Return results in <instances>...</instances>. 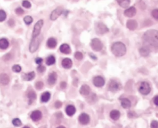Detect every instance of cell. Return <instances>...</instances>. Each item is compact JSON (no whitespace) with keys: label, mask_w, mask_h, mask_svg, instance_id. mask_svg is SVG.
Wrapping results in <instances>:
<instances>
[{"label":"cell","mask_w":158,"mask_h":128,"mask_svg":"<svg viewBox=\"0 0 158 128\" xmlns=\"http://www.w3.org/2000/svg\"><path fill=\"white\" fill-rule=\"evenodd\" d=\"M152 16L156 20H158V9H154L151 12Z\"/></svg>","instance_id":"cell-39"},{"label":"cell","mask_w":158,"mask_h":128,"mask_svg":"<svg viewBox=\"0 0 158 128\" xmlns=\"http://www.w3.org/2000/svg\"><path fill=\"white\" fill-rule=\"evenodd\" d=\"M15 12L17 15H22L24 14V11L21 7H18L15 10Z\"/></svg>","instance_id":"cell-37"},{"label":"cell","mask_w":158,"mask_h":128,"mask_svg":"<svg viewBox=\"0 0 158 128\" xmlns=\"http://www.w3.org/2000/svg\"><path fill=\"white\" fill-rule=\"evenodd\" d=\"M27 97L29 99V104H31L37 99V95L35 92L33 90L30 91L27 94Z\"/></svg>","instance_id":"cell-26"},{"label":"cell","mask_w":158,"mask_h":128,"mask_svg":"<svg viewBox=\"0 0 158 128\" xmlns=\"http://www.w3.org/2000/svg\"><path fill=\"white\" fill-rule=\"evenodd\" d=\"M139 52L140 55H142V57H147L149 55V53H150V49L148 48L146 46H143L142 48H140L139 50Z\"/></svg>","instance_id":"cell-21"},{"label":"cell","mask_w":158,"mask_h":128,"mask_svg":"<svg viewBox=\"0 0 158 128\" xmlns=\"http://www.w3.org/2000/svg\"><path fill=\"white\" fill-rule=\"evenodd\" d=\"M67 86V83L65 82H62L60 84V87L62 89H64L66 88Z\"/></svg>","instance_id":"cell-44"},{"label":"cell","mask_w":158,"mask_h":128,"mask_svg":"<svg viewBox=\"0 0 158 128\" xmlns=\"http://www.w3.org/2000/svg\"><path fill=\"white\" fill-rule=\"evenodd\" d=\"M59 50L62 53L64 54H69L71 52V49L70 46L67 44H62L60 47H59Z\"/></svg>","instance_id":"cell-18"},{"label":"cell","mask_w":158,"mask_h":128,"mask_svg":"<svg viewBox=\"0 0 158 128\" xmlns=\"http://www.w3.org/2000/svg\"><path fill=\"white\" fill-rule=\"evenodd\" d=\"M111 51L115 56L117 57H121L126 53L127 49L125 44L122 42H117L113 44Z\"/></svg>","instance_id":"cell-2"},{"label":"cell","mask_w":158,"mask_h":128,"mask_svg":"<svg viewBox=\"0 0 158 128\" xmlns=\"http://www.w3.org/2000/svg\"><path fill=\"white\" fill-rule=\"evenodd\" d=\"M75 112H76V109L74 105H69L67 106V107L66 109V112L68 116H70V117L73 116V115L75 114Z\"/></svg>","instance_id":"cell-20"},{"label":"cell","mask_w":158,"mask_h":128,"mask_svg":"<svg viewBox=\"0 0 158 128\" xmlns=\"http://www.w3.org/2000/svg\"><path fill=\"white\" fill-rule=\"evenodd\" d=\"M90 45L92 49L93 50L96 51V52H99L103 48V44L102 43V42L99 39H97V38H95V39L92 40Z\"/></svg>","instance_id":"cell-5"},{"label":"cell","mask_w":158,"mask_h":128,"mask_svg":"<svg viewBox=\"0 0 158 128\" xmlns=\"http://www.w3.org/2000/svg\"><path fill=\"white\" fill-rule=\"evenodd\" d=\"M139 91L143 95H147L151 91V87L149 84L146 82L141 83L139 87Z\"/></svg>","instance_id":"cell-6"},{"label":"cell","mask_w":158,"mask_h":128,"mask_svg":"<svg viewBox=\"0 0 158 128\" xmlns=\"http://www.w3.org/2000/svg\"><path fill=\"white\" fill-rule=\"evenodd\" d=\"M62 102L61 101H56V102H55V104H54V106H55V107L57 108V109H59V108H60L61 107V106H62Z\"/></svg>","instance_id":"cell-42"},{"label":"cell","mask_w":158,"mask_h":128,"mask_svg":"<svg viewBox=\"0 0 158 128\" xmlns=\"http://www.w3.org/2000/svg\"><path fill=\"white\" fill-rule=\"evenodd\" d=\"M138 23L136 22V21L135 20H128L127 22V27L132 31L135 30L137 28Z\"/></svg>","instance_id":"cell-14"},{"label":"cell","mask_w":158,"mask_h":128,"mask_svg":"<svg viewBox=\"0 0 158 128\" xmlns=\"http://www.w3.org/2000/svg\"><path fill=\"white\" fill-rule=\"evenodd\" d=\"M22 6L24 7L27 8V9H29V8L31 7L32 5H31V3H30L28 1H23V2H22Z\"/></svg>","instance_id":"cell-38"},{"label":"cell","mask_w":158,"mask_h":128,"mask_svg":"<svg viewBox=\"0 0 158 128\" xmlns=\"http://www.w3.org/2000/svg\"><path fill=\"white\" fill-rule=\"evenodd\" d=\"M12 70L14 72L18 73V72H20L21 71V70H22V67H21L19 65H15L12 66Z\"/></svg>","instance_id":"cell-34"},{"label":"cell","mask_w":158,"mask_h":128,"mask_svg":"<svg viewBox=\"0 0 158 128\" xmlns=\"http://www.w3.org/2000/svg\"><path fill=\"white\" fill-rule=\"evenodd\" d=\"M23 128H30V127H28V126H25V127H24Z\"/></svg>","instance_id":"cell-49"},{"label":"cell","mask_w":158,"mask_h":128,"mask_svg":"<svg viewBox=\"0 0 158 128\" xmlns=\"http://www.w3.org/2000/svg\"><path fill=\"white\" fill-rule=\"evenodd\" d=\"M31 118L33 121H38L42 118V113L40 110H35L31 113Z\"/></svg>","instance_id":"cell-12"},{"label":"cell","mask_w":158,"mask_h":128,"mask_svg":"<svg viewBox=\"0 0 158 128\" xmlns=\"http://www.w3.org/2000/svg\"><path fill=\"white\" fill-rule=\"evenodd\" d=\"M95 30L97 33L103 35L109 31V29L103 23L98 22L95 25Z\"/></svg>","instance_id":"cell-7"},{"label":"cell","mask_w":158,"mask_h":128,"mask_svg":"<svg viewBox=\"0 0 158 128\" xmlns=\"http://www.w3.org/2000/svg\"><path fill=\"white\" fill-rule=\"evenodd\" d=\"M57 128H66L64 126H59Z\"/></svg>","instance_id":"cell-48"},{"label":"cell","mask_w":158,"mask_h":128,"mask_svg":"<svg viewBox=\"0 0 158 128\" xmlns=\"http://www.w3.org/2000/svg\"><path fill=\"white\" fill-rule=\"evenodd\" d=\"M90 57H91V58H93L94 59H96L97 58L96 57H95V56H94V55L93 54H91V53H90Z\"/></svg>","instance_id":"cell-47"},{"label":"cell","mask_w":158,"mask_h":128,"mask_svg":"<svg viewBox=\"0 0 158 128\" xmlns=\"http://www.w3.org/2000/svg\"><path fill=\"white\" fill-rule=\"evenodd\" d=\"M80 93L83 96H87L90 93V88L87 85H83L80 89Z\"/></svg>","instance_id":"cell-17"},{"label":"cell","mask_w":158,"mask_h":128,"mask_svg":"<svg viewBox=\"0 0 158 128\" xmlns=\"http://www.w3.org/2000/svg\"><path fill=\"white\" fill-rule=\"evenodd\" d=\"M44 86V84L41 81H38L36 83H35V88L38 89V90H41V89L43 88Z\"/></svg>","instance_id":"cell-35"},{"label":"cell","mask_w":158,"mask_h":128,"mask_svg":"<svg viewBox=\"0 0 158 128\" xmlns=\"http://www.w3.org/2000/svg\"><path fill=\"white\" fill-rule=\"evenodd\" d=\"M50 97H51V94L48 91L45 92L42 94V95L41 96V101L43 102H47L50 100Z\"/></svg>","instance_id":"cell-29"},{"label":"cell","mask_w":158,"mask_h":128,"mask_svg":"<svg viewBox=\"0 0 158 128\" xmlns=\"http://www.w3.org/2000/svg\"><path fill=\"white\" fill-rule=\"evenodd\" d=\"M143 39L145 46L158 49V31L155 29L147 31L144 33Z\"/></svg>","instance_id":"cell-1"},{"label":"cell","mask_w":158,"mask_h":128,"mask_svg":"<svg viewBox=\"0 0 158 128\" xmlns=\"http://www.w3.org/2000/svg\"><path fill=\"white\" fill-rule=\"evenodd\" d=\"M57 45V41L54 37H50L47 41V46L50 49H54Z\"/></svg>","instance_id":"cell-23"},{"label":"cell","mask_w":158,"mask_h":128,"mask_svg":"<svg viewBox=\"0 0 158 128\" xmlns=\"http://www.w3.org/2000/svg\"><path fill=\"white\" fill-rule=\"evenodd\" d=\"M58 78L57 74L55 72H52L51 74H50L48 79V83L50 85H53L56 83Z\"/></svg>","instance_id":"cell-15"},{"label":"cell","mask_w":158,"mask_h":128,"mask_svg":"<svg viewBox=\"0 0 158 128\" xmlns=\"http://www.w3.org/2000/svg\"><path fill=\"white\" fill-rule=\"evenodd\" d=\"M8 23H9V26L11 27H13L14 25V21L12 20V19H11L9 20V22H8Z\"/></svg>","instance_id":"cell-46"},{"label":"cell","mask_w":158,"mask_h":128,"mask_svg":"<svg viewBox=\"0 0 158 128\" xmlns=\"http://www.w3.org/2000/svg\"><path fill=\"white\" fill-rule=\"evenodd\" d=\"M9 47V41L6 38H2L0 39V49L6 50Z\"/></svg>","instance_id":"cell-24"},{"label":"cell","mask_w":158,"mask_h":128,"mask_svg":"<svg viewBox=\"0 0 158 128\" xmlns=\"http://www.w3.org/2000/svg\"><path fill=\"white\" fill-rule=\"evenodd\" d=\"M121 117V113L117 110H113L110 112V117L113 120H117Z\"/></svg>","instance_id":"cell-25"},{"label":"cell","mask_w":158,"mask_h":128,"mask_svg":"<svg viewBox=\"0 0 158 128\" xmlns=\"http://www.w3.org/2000/svg\"><path fill=\"white\" fill-rule=\"evenodd\" d=\"M6 19V13L5 11L0 10V22L5 21Z\"/></svg>","instance_id":"cell-32"},{"label":"cell","mask_w":158,"mask_h":128,"mask_svg":"<svg viewBox=\"0 0 158 128\" xmlns=\"http://www.w3.org/2000/svg\"><path fill=\"white\" fill-rule=\"evenodd\" d=\"M35 62H36V63L37 64V65H41V64L42 62H43V59H42L41 58H39V57L35 59Z\"/></svg>","instance_id":"cell-43"},{"label":"cell","mask_w":158,"mask_h":128,"mask_svg":"<svg viewBox=\"0 0 158 128\" xmlns=\"http://www.w3.org/2000/svg\"><path fill=\"white\" fill-rule=\"evenodd\" d=\"M62 66L65 69H69L72 66V61L70 58H64L62 61Z\"/></svg>","instance_id":"cell-19"},{"label":"cell","mask_w":158,"mask_h":128,"mask_svg":"<svg viewBox=\"0 0 158 128\" xmlns=\"http://www.w3.org/2000/svg\"><path fill=\"white\" fill-rule=\"evenodd\" d=\"M79 121L80 124L83 125H86L90 122V117L89 115L85 113H82L80 114L79 117Z\"/></svg>","instance_id":"cell-11"},{"label":"cell","mask_w":158,"mask_h":128,"mask_svg":"<svg viewBox=\"0 0 158 128\" xmlns=\"http://www.w3.org/2000/svg\"><path fill=\"white\" fill-rule=\"evenodd\" d=\"M24 21L25 23V24L28 25H31L33 22V19L31 16L27 15L24 18Z\"/></svg>","instance_id":"cell-31"},{"label":"cell","mask_w":158,"mask_h":128,"mask_svg":"<svg viewBox=\"0 0 158 128\" xmlns=\"http://www.w3.org/2000/svg\"><path fill=\"white\" fill-rule=\"evenodd\" d=\"M151 128H158V121L156 120H153L151 123Z\"/></svg>","instance_id":"cell-41"},{"label":"cell","mask_w":158,"mask_h":128,"mask_svg":"<svg viewBox=\"0 0 158 128\" xmlns=\"http://www.w3.org/2000/svg\"><path fill=\"white\" fill-rule=\"evenodd\" d=\"M35 77V74L33 71L28 72V73L27 74H24L22 75V78L24 80L26 81H31Z\"/></svg>","instance_id":"cell-22"},{"label":"cell","mask_w":158,"mask_h":128,"mask_svg":"<svg viewBox=\"0 0 158 128\" xmlns=\"http://www.w3.org/2000/svg\"><path fill=\"white\" fill-rule=\"evenodd\" d=\"M154 103L157 106H158V96H156L154 98Z\"/></svg>","instance_id":"cell-45"},{"label":"cell","mask_w":158,"mask_h":128,"mask_svg":"<svg viewBox=\"0 0 158 128\" xmlns=\"http://www.w3.org/2000/svg\"><path fill=\"white\" fill-rule=\"evenodd\" d=\"M9 77L5 73L0 74V83L3 85H7L9 83Z\"/></svg>","instance_id":"cell-16"},{"label":"cell","mask_w":158,"mask_h":128,"mask_svg":"<svg viewBox=\"0 0 158 128\" xmlns=\"http://www.w3.org/2000/svg\"><path fill=\"white\" fill-rule=\"evenodd\" d=\"M75 58L77 59H78V60H81V59H82L83 58V54L80 52H77L75 53Z\"/></svg>","instance_id":"cell-36"},{"label":"cell","mask_w":158,"mask_h":128,"mask_svg":"<svg viewBox=\"0 0 158 128\" xmlns=\"http://www.w3.org/2000/svg\"><path fill=\"white\" fill-rule=\"evenodd\" d=\"M43 23H44L43 20L42 19L38 20V22L36 23L35 26H34V27H33V29L32 38H35L38 36H39L41 29L43 26Z\"/></svg>","instance_id":"cell-4"},{"label":"cell","mask_w":158,"mask_h":128,"mask_svg":"<svg viewBox=\"0 0 158 128\" xmlns=\"http://www.w3.org/2000/svg\"><path fill=\"white\" fill-rule=\"evenodd\" d=\"M121 105L123 108L129 109L131 106V102L127 98H123L121 100Z\"/></svg>","instance_id":"cell-27"},{"label":"cell","mask_w":158,"mask_h":128,"mask_svg":"<svg viewBox=\"0 0 158 128\" xmlns=\"http://www.w3.org/2000/svg\"><path fill=\"white\" fill-rule=\"evenodd\" d=\"M56 62V58L53 56V55H50L46 59V63L47 65L48 66H51L54 65V64Z\"/></svg>","instance_id":"cell-30"},{"label":"cell","mask_w":158,"mask_h":128,"mask_svg":"<svg viewBox=\"0 0 158 128\" xmlns=\"http://www.w3.org/2000/svg\"><path fill=\"white\" fill-rule=\"evenodd\" d=\"M109 89L112 92H116L121 88V85L117 81L112 80L109 83Z\"/></svg>","instance_id":"cell-8"},{"label":"cell","mask_w":158,"mask_h":128,"mask_svg":"<svg viewBox=\"0 0 158 128\" xmlns=\"http://www.w3.org/2000/svg\"><path fill=\"white\" fill-rule=\"evenodd\" d=\"M42 40V36H38L35 38H32L29 45V50L31 53H34L38 50Z\"/></svg>","instance_id":"cell-3"},{"label":"cell","mask_w":158,"mask_h":128,"mask_svg":"<svg viewBox=\"0 0 158 128\" xmlns=\"http://www.w3.org/2000/svg\"><path fill=\"white\" fill-rule=\"evenodd\" d=\"M63 12V9L61 7H58L52 11L50 15V19L51 20H56L60 16Z\"/></svg>","instance_id":"cell-9"},{"label":"cell","mask_w":158,"mask_h":128,"mask_svg":"<svg viewBox=\"0 0 158 128\" xmlns=\"http://www.w3.org/2000/svg\"><path fill=\"white\" fill-rule=\"evenodd\" d=\"M105 81L104 79L101 76H96L93 79V84L96 87H102L104 86Z\"/></svg>","instance_id":"cell-10"},{"label":"cell","mask_w":158,"mask_h":128,"mask_svg":"<svg viewBox=\"0 0 158 128\" xmlns=\"http://www.w3.org/2000/svg\"><path fill=\"white\" fill-rule=\"evenodd\" d=\"M117 3L123 8H127L129 6L130 4V0H117Z\"/></svg>","instance_id":"cell-28"},{"label":"cell","mask_w":158,"mask_h":128,"mask_svg":"<svg viewBox=\"0 0 158 128\" xmlns=\"http://www.w3.org/2000/svg\"><path fill=\"white\" fill-rule=\"evenodd\" d=\"M136 13V9L135 7H130L124 11V15L127 17H133Z\"/></svg>","instance_id":"cell-13"},{"label":"cell","mask_w":158,"mask_h":128,"mask_svg":"<svg viewBox=\"0 0 158 128\" xmlns=\"http://www.w3.org/2000/svg\"><path fill=\"white\" fill-rule=\"evenodd\" d=\"M45 69H46L45 67L43 65H39L37 67V71L38 72H40V73H42V72H45Z\"/></svg>","instance_id":"cell-40"},{"label":"cell","mask_w":158,"mask_h":128,"mask_svg":"<svg viewBox=\"0 0 158 128\" xmlns=\"http://www.w3.org/2000/svg\"><path fill=\"white\" fill-rule=\"evenodd\" d=\"M12 122V124H13V125L17 127H19L22 125V122H21V121L19 118L14 119Z\"/></svg>","instance_id":"cell-33"}]
</instances>
